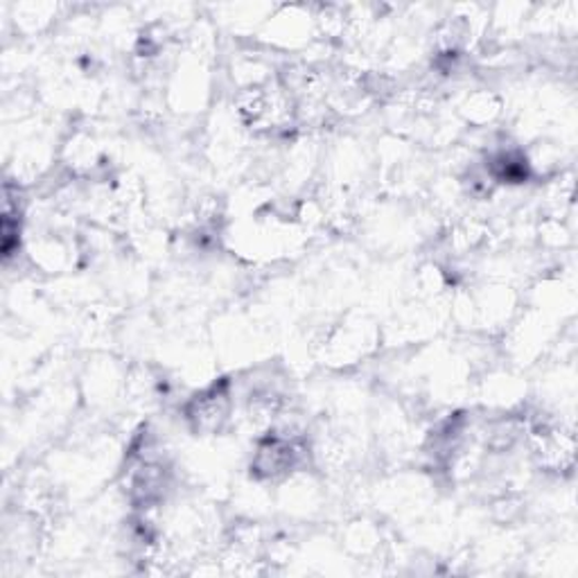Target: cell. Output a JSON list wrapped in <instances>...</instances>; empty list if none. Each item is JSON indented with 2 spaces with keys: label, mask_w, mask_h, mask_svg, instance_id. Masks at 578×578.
<instances>
[{
  "label": "cell",
  "mask_w": 578,
  "mask_h": 578,
  "mask_svg": "<svg viewBox=\"0 0 578 578\" xmlns=\"http://www.w3.org/2000/svg\"><path fill=\"white\" fill-rule=\"evenodd\" d=\"M298 461V448L296 443L283 434H274L264 438L253 457V472L264 479H274L281 475H287Z\"/></svg>",
  "instance_id": "obj_1"
},
{
  "label": "cell",
  "mask_w": 578,
  "mask_h": 578,
  "mask_svg": "<svg viewBox=\"0 0 578 578\" xmlns=\"http://www.w3.org/2000/svg\"><path fill=\"white\" fill-rule=\"evenodd\" d=\"M231 395L225 386H215L197 395L188 407V421L197 432H217L229 421Z\"/></svg>",
  "instance_id": "obj_2"
}]
</instances>
